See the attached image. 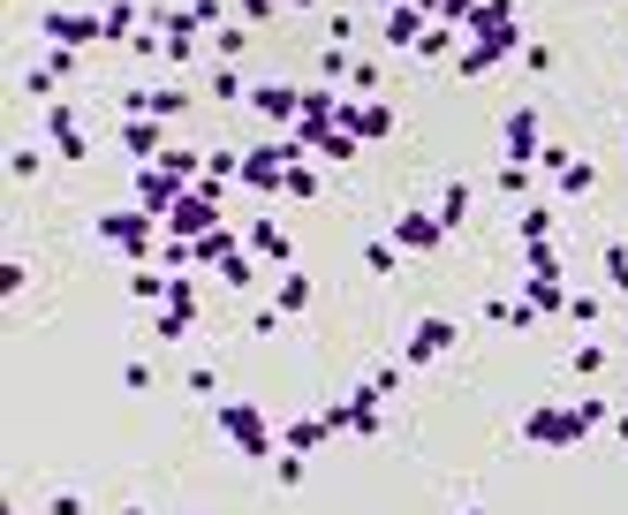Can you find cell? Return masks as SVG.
<instances>
[{
    "instance_id": "52a82bcc",
    "label": "cell",
    "mask_w": 628,
    "mask_h": 515,
    "mask_svg": "<svg viewBox=\"0 0 628 515\" xmlns=\"http://www.w3.org/2000/svg\"><path fill=\"white\" fill-rule=\"evenodd\" d=\"M455 342H463L455 319H417V327H409V348H402V364H440Z\"/></svg>"
},
{
    "instance_id": "ee69618b",
    "label": "cell",
    "mask_w": 628,
    "mask_h": 515,
    "mask_svg": "<svg viewBox=\"0 0 628 515\" xmlns=\"http://www.w3.org/2000/svg\"><path fill=\"white\" fill-rule=\"evenodd\" d=\"M606 281L628 296V243H606Z\"/></svg>"
},
{
    "instance_id": "d6a6232c",
    "label": "cell",
    "mask_w": 628,
    "mask_h": 515,
    "mask_svg": "<svg viewBox=\"0 0 628 515\" xmlns=\"http://www.w3.org/2000/svg\"><path fill=\"white\" fill-rule=\"evenodd\" d=\"M243 38H250V23H220V30H212V53H220V61H235V53H243Z\"/></svg>"
},
{
    "instance_id": "484cf974",
    "label": "cell",
    "mask_w": 628,
    "mask_h": 515,
    "mask_svg": "<svg viewBox=\"0 0 628 515\" xmlns=\"http://www.w3.org/2000/svg\"><path fill=\"white\" fill-rule=\"evenodd\" d=\"M515 235L522 243H553V205H522L515 212Z\"/></svg>"
},
{
    "instance_id": "d590c367",
    "label": "cell",
    "mask_w": 628,
    "mask_h": 515,
    "mask_svg": "<svg viewBox=\"0 0 628 515\" xmlns=\"http://www.w3.org/2000/svg\"><path fill=\"white\" fill-rule=\"evenodd\" d=\"M402 379H409V364H379V371H371V379H364V387H371V394H379V402H386V394H394V387H402Z\"/></svg>"
},
{
    "instance_id": "db71d44e",
    "label": "cell",
    "mask_w": 628,
    "mask_h": 515,
    "mask_svg": "<svg viewBox=\"0 0 628 515\" xmlns=\"http://www.w3.org/2000/svg\"><path fill=\"white\" fill-rule=\"evenodd\" d=\"M122 515H145V508H122Z\"/></svg>"
},
{
    "instance_id": "30bf717a",
    "label": "cell",
    "mask_w": 628,
    "mask_h": 515,
    "mask_svg": "<svg viewBox=\"0 0 628 515\" xmlns=\"http://www.w3.org/2000/svg\"><path fill=\"white\" fill-rule=\"evenodd\" d=\"M500 145H507V160H515V168H538V152H545V137H538V114H530V107H515V114L500 122Z\"/></svg>"
},
{
    "instance_id": "4316f807",
    "label": "cell",
    "mask_w": 628,
    "mask_h": 515,
    "mask_svg": "<svg viewBox=\"0 0 628 515\" xmlns=\"http://www.w3.org/2000/svg\"><path fill=\"white\" fill-rule=\"evenodd\" d=\"M243 243H250L258 258H288V235H281L273 220H250V228H243Z\"/></svg>"
},
{
    "instance_id": "f5cc1de1",
    "label": "cell",
    "mask_w": 628,
    "mask_h": 515,
    "mask_svg": "<svg viewBox=\"0 0 628 515\" xmlns=\"http://www.w3.org/2000/svg\"><path fill=\"white\" fill-rule=\"evenodd\" d=\"M288 8H311V0H288Z\"/></svg>"
},
{
    "instance_id": "44dd1931",
    "label": "cell",
    "mask_w": 628,
    "mask_h": 515,
    "mask_svg": "<svg viewBox=\"0 0 628 515\" xmlns=\"http://www.w3.org/2000/svg\"><path fill=\"white\" fill-rule=\"evenodd\" d=\"M167 289H174L167 266H130V296H137V304H167Z\"/></svg>"
},
{
    "instance_id": "f546056e",
    "label": "cell",
    "mask_w": 628,
    "mask_h": 515,
    "mask_svg": "<svg viewBox=\"0 0 628 515\" xmlns=\"http://www.w3.org/2000/svg\"><path fill=\"white\" fill-rule=\"evenodd\" d=\"M356 152H364V137H348V130H325L318 137V160H333V168H348Z\"/></svg>"
},
{
    "instance_id": "681fc988",
    "label": "cell",
    "mask_w": 628,
    "mask_h": 515,
    "mask_svg": "<svg viewBox=\"0 0 628 515\" xmlns=\"http://www.w3.org/2000/svg\"><path fill=\"white\" fill-rule=\"evenodd\" d=\"M568 160H576V152H568V145H545V152H538V168L553 174V182H561V168H568Z\"/></svg>"
},
{
    "instance_id": "11a10c76",
    "label": "cell",
    "mask_w": 628,
    "mask_h": 515,
    "mask_svg": "<svg viewBox=\"0 0 628 515\" xmlns=\"http://www.w3.org/2000/svg\"><path fill=\"white\" fill-rule=\"evenodd\" d=\"M463 515H484V508H463Z\"/></svg>"
},
{
    "instance_id": "d4e9b609",
    "label": "cell",
    "mask_w": 628,
    "mask_h": 515,
    "mask_svg": "<svg viewBox=\"0 0 628 515\" xmlns=\"http://www.w3.org/2000/svg\"><path fill=\"white\" fill-rule=\"evenodd\" d=\"M69 137H84V122H76L69 99H53V107H46V145H69Z\"/></svg>"
},
{
    "instance_id": "9c48e42d",
    "label": "cell",
    "mask_w": 628,
    "mask_h": 515,
    "mask_svg": "<svg viewBox=\"0 0 628 515\" xmlns=\"http://www.w3.org/2000/svg\"><path fill=\"white\" fill-rule=\"evenodd\" d=\"M38 30H46V46H99V38H107V23H99V15H69V8L38 15Z\"/></svg>"
},
{
    "instance_id": "603a6c76",
    "label": "cell",
    "mask_w": 628,
    "mask_h": 515,
    "mask_svg": "<svg viewBox=\"0 0 628 515\" xmlns=\"http://www.w3.org/2000/svg\"><path fill=\"white\" fill-rule=\"evenodd\" d=\"M235 250H243V235H235V228H212V235H197V266H227Z\"/></svg>"
},
{
    "instance_id": "5bb4252c",
    "label": "cell",
    "mask_w": 628,
    "mask_h": 515,
    "mask_svg": "<svg viewBox=\"0 0 628 515\" xmlns=\"http://www.w3.org/2000/svg\"><path fill=\"white\" fill-rule=\"evenodd\" d=\"M432 30V15L417 8V0H402V8H386V46H409L417 53V38Z\"/></svg>"
},
{
    "instance_id": "8d00e7d4",
    "label": "cell",
    "mask_w": 628,
    "mask_h": 515,
    "mask_svg": "<svg viewBox=\"0 0 628 515\" xmlns=\"http://www.w3.org/2000/svg\"><path fill=\"white\" fill-rule=\"evenodd\" d=\"M182 15H189V23H197V30H220V23H227V8H220V0H189V8H182Z\"/></svg>"
},
{
    "instance_id": "7bdbcfd3",
    "label": "cell",
    "mask_w": 628,
    "mask_h": 515,
    "mask_svg": "<svg viewBox=\"0 0 628 515\" xmlns=\"http://www.w3.org/2000/svg\"><path fill=\"white\" fill-rule=\"evenodd\" d=\"M273 478H281V486H304V455L281 447V455H273Z\"/></svg>"
},
{
    "instance_id": "816d5d0a",
    "label": "cell",
    "mask_w": 628,
    "mask_h": 515,
    "mask_svg": "<svg viewBox=\"0 0 628 515\" xmlns=\"http://www.w3.org/2000/svg\"><path fill=\"white\" fill-rule=\"evenodd\" d=\"M273 8H281V0H243V23H266Z\"/></svg>"
},
{
    "instance_id": "7a4b0ae2",
    "label": "cell",
    "mask_w": 628,
    "mask_h": 515,
    "mask_svg": "<svg viewBox=\"0 0 628 515\" xmlns=\"http://www.w3.org/2000/svg\"><path fill=\"white\" fill-rule=\"evenodd\" d=\"M99 243H114L130 266H145V258H159V243H167V235L152 228V212H145V205H114V212H99Z\"/></svg>"
},
{
    "instance_id": "4dcf8cb0",
    "label": "cell",
    "mask_w": 628,
    "mask_h": 515,
    "mask_svg": "<svg viewBox=\"0 0 628 515\" xmlns=\"http://www.w3.org/2000/svg\"><path fill=\"white\" fill-rule=\"evenodd\" d=\"M591 189H599V168H591V160H568V168H561V197H591Z\"/></svg>"
},
{
    "instance_id": "7402d4cb",
    "label": "cell",
    "mask_w": 628,
    "mask_h": 515,
    "mask_svg": "<svg viewBox=\"0 0 628 515\" xmlns=\"http://www.w3.org/2000/svg\"><path fill=\"white\" fill-rule=\"evenodd\" d=\"M159 168H167V174H182V182H205V152H197V145H182V137H174V145H167V152H159Z\"/></svg>"
},
{
    "instance_id": "ba28073f",
    "label": "cell",
    "mask_w": 628,
    "mask_h": 515,
    "mask_svg": "<svg viewBox=\"0 0 628 515\" xmlns=\"http://www.w3.org/2000/svg\"><path fill=\"white\" fill-rule=\"evenodd\" d=\"M182 189H189V182H182V174H167L159 160H152V168H137V205H145L152 220H167V212L182 205Z\"/></svg>"
},
{
    "instance_id": "1f68e13d",
    "label": "cell",
    "mask_w": 628,
    "mask_h": 515,
    "mask_svg": "<svg viewBox=\"0 0 628 515\" xmlns=\"http://www.w3.org/2000/svg\"><path fill=\"white\" fill-rule=\"evenodd\" d=\"M522 266L545 273V281H561V250H553V243H522Z\"/></svg>"
},
{
    "instance_id": "7dc6e473",
    "label": "cell",
    "mask_w": 628,
    "mask_h": 515,
    "mask_svg": "<svg viewBox=\"0 0 628 515\" xmlns=\"http://www.w3.org/2000/svg\"><path fill=\"white\" fill-rule=\"evenodd\" d=\"M23 281H30V266H23V258H8V266H0V296H23Z\"/></svg>"
},
{
    "instance_id": "d6986e66",
    "label": "cell",
    "mask_w": 628,
    "mask_h": 515,
    "mask_svg": "<svg viewBox=\"0 0 628 515\" xmlns=\"http://www.w3.org/2000/svg\"><path fill=\"white\" fill-rule=\"evenodd\" d=\"M311 273H296V266H288V273H281V289H273V304H281V311H288V319H304V311H311Z\"/></svg>"
},
{
    "instance_id": "e575fe53",
    "label": "cell",
    "mask_w": 628,
    "mask_h": 515,
    "mask_svg": "<svg viewBox=\"0 0 628 515\" xmlns=\"http://www.w3.org/2000/svg\"><path fill=\"white\" fill-rule=\"evenodd\" d=\"M243 250H250V243H243ZM243 250H235V258H227V266H220V281H227V289H250V281H258V266H250V258H243Z\"/></svg>"
},
{
    "instance_id": "f907efd6",
    "label": "cell",
    "mask_w": 628,
    "mask_h": 515,
    "mask_svg": "<svg viewBox=\"0 0 628 515\" xmlns=\"http://www.w3.org/2000/svg\"><path fill=\"white\" fill-rule=\"evenodd\" d=\"M576 371H583V379H591V371H606V348L583 342V348H576Z\"/></svg>"
},
{
    "instance_id": "9a60e30c",
    "label": "cell",
    "mask_w": 628,
    "mask_h": 515,
    "mask_svg": "<svg viewBox=\"0 0 628 515\" xmlns=\"http://www.w3.org/2000/svg\"><path fill=\"white\" fill-rule=\"evenodd\" d=\"M379 432H386V409H379L371 387H356L348 394V440H379Z\"/></svg>"
},
{
    "instance_id": "5b68a950",
    "label": "cell",
    "mask_w": 628,
    "mask_h": 515,
    "mask_svg": "<svg viewBox=\"0 0 628 515\" xmlns=\"http://www.w3.org/2000/svg\"><path fill=\"white\" fill-rule=\"evenodd\" d=\"M583 432H591V425L576 417V402H568V409H561V402H538V409L522 417V440H530V447H576Z\"/></svg>"
},
{
    "instance_id": "b9f144b4",
    "label": "cell",
    "mask_w": 628,
    "mask_h": 515,
    "mask_svg": "<svg viewBox=\"0 0 628 515\" xmlns=\"http://www.w3.org/2000/svg\"><path fill=\"white\" fill-rule=\"evenodd\" d=\"M182 387H189V394H220V371H212V364H189Z\"/></svg>"
},
{
    "instance_id": "2e32d148",
    "label": "cell",
    "mask_w": 628,
    "mask_h": 515,
    "mask_svg": "<svg viewBox=\"0 0 628 515\" xmlns=\"http://www.w3.org/2000/svg\"><path fill=\"white\" fill-rule=\"evenodd\" d=\"M145 15H152L145 0H107V8H99V23H107V46L137 38V30H145Z\"/></svg>"
},
{
    "instance_id": "c3c4849f",
    "label": "cell",
    "mask_w": 628,
    "mask_h": 515,
    "mask_svg": "<svg viewBox=\"0 0 628 515\" xmlns=\"http://www.w3.org/2000/svg\"><path fill=\"white\" fill-rule=\"evenodd\" d=\"M576 417H583V425H591V432H599V425H606V417H614V409H606V394H583V402H576Z\"/></svg>"
},
{
    "instance_id": "8fae6325",
    "label": "cell",
    "mask_w": 628,
    "mask_h": 515,
    "mask_svg": "<svg viewBox=\"0 0 628 515\" xmlns=\"http://www.w3.org/2000/svg\"><path fill=\"white\" fill-rule=\"evenodd\" d=\"M167 145H174V137H167V122H152V114H130V122H122V152H130L137 168H152Z\"/></svg>"
},
{
    "instance_id": "e0dca14e",
    "label": "cell",
    "mask_w": 628,
    "mask_h": 515,
    "mask_svg": "<svg viewBox=\"0 0 628 515\" xmlns=\"http://www.w3.org/2000/svg\"><path fill=\"white\" fill-rule=\"evenodd\" d=\"M522 304H530L538 319H568V289H561V281H545V273H530V281H522Z\"/></svg>"
},
{
    "instance_id": "f1b7e54d",
    "label": "cell",
    "mask_w": 628,
    "mask_h": 515,
    "mask_svg": "<svg viewBox=\"0 0 628 515\" xmlns=\"http://www.w3.org/2000/svg\"><path fill=\"white\" fill-rule=\"evenodd\" d=\"M212 99H220V107H243V99H250V84L235 76V61H220V69H212Z\"/></svg>"
},
{
    "instance_id": "277c9868",
    "label": "cell",
    "mask_w": 628,
    "mask_h": 515,
    "mask_svg": "<svg viewBox=\"0 0 628 515\" xmlns=\"http://www.w3.org/2000/svg\"><path fill=\"white\" fill-rule=\"evenodd\" d=\"M212 228H220V182L205 174V182H189V189H182V205L167 212V235L197 243V235H212Z\"/></svg>"
},
{
    "instance_id": "f6af8a7d",
    "label": "cell",
    "mask_w": 628,
    "mask_h": 515,
    "mask_svg": "<svg viewBox=\"0 0 628 515\" xmlns=\"http://www.w3.org/2000/svg\"><path fill=\"white\" fill-rule=\"evenodd\" d=\"M500 197H530V168L507 160V168H500Z\"/></svg>"
},
{
    "instance_id": "7c38bea8",
    "label": "cell",
    "mask_w": 628,
    "mask_h": 515,
    "mask_svg": "<svg viewBox=\"0 0 628 515\" xmlns=\"http://www.w3.org/2000/svg\"><path fill=\"white\" fill-rule=\"evenodd\" d=\"M341 130H348V137H364V145H379V137H394V107H386V99L341 107Z\"/></svg>"
},
{
    "instance_id": "74e56055",
    "label": "cell",
    "mask_w": 628,
    "mask_h": 515,
    "mask_svg": "<svg viewBox=\"0 0 628 515\" xmlns=\"http://www.w3.org/2000/svg\"><path fill=\"white\" fill-rule=\"evenodd\" d=\"M281 197H304V205L318 197V168H311V160H304V168H288V189H281Z\"/></svg>"
},
{
    "instance_id": "ab89813d",
    "label": "cell",
    "mask_w": 628,
    "mask_h": 515,
    "mask_svg": "<svg viewBox=\"0 0 628 515\" xmlns=\"http://www.w3.org/2000/svg\"><path fill=\"white\" fill-rule=\"evenodd\" d=\"M38 168H46V160H38V145H15V152H8V174H15V182H30Z\"/></svg>"
},
{
    "instance_id": "ffe728a7",
    "label": "cell",
    "mask_w": 628,
    "mask_h": 515,
    "mask_svg": "<svg viewBox=\"0 0 628 515\" xmlns=\"http://www.w3.org/2000/svg\"><path fill=\"white\" fill-rule=\"evenodd\" d=\"M470 205H477V189H470V182H447V189H440V197H432V212H440V220H447V235H455V228H463V220H470Z\"/></svg>"
},
{
    "instance_id": "f35d334b",
    "label": "cell",
    "mask_w": 628,
    "mask_h": 515,
    "mask_svg": "<svg viewBox=\"0 0 628 515\" xmlns=\"http://www.w3.org/2000/svg\"><path fill=\"white\" fill-rule=\"evenodd\" d=\"M122 387H130V394H145V387H159V371L145 364V356H130V364H122Z\"/></svg>"
},
{
    "instance_id": "cb8c5ba5",
    "label": "cell",
    "mask_w": 628,
    "mask_h": 515,
    "mask_svg": "<svg viewBox=\"0 0 628 515\" xmlns=\"http://www.w3.org/2000/svg\"><path fill=\"white\" fill-rule=\"evenodd\" d=\"M402 258H409V250H402L394 235H379V243H364V266H371L379 281H394V273H402Z\"/></svg>"
},
{
    "instance_id": "ac0fdd59",
    "label": "cell",
    "mask_w": 628,
    "mask_h": 515,
    "mask_svg": "<svg viewBox=\"0 0 628 515\" xmlns=\"http://www.w3.org/2000/svg\"><path fill=\"white\" fill-rule=\"evenodd\" d=\"M333 440V425L325 417H296V425H281V447H296V455H318Z\"/></svg>"
},
{
    "instance_id": "8992f818",
    "label": "cell",
    "mask_w": 628,
    "mask_h": 515,
    "mask_svg": "<svg viewBox=\"0 0 628 515\" xmlns=\"http://www.w3.org/2000/svg\"><path fill=\"white\" fill-rule=\"evenodd\" d=\"M394 243H402L409 258H432V250L447 243V220H440L432 205H402V212H394Z\"/></svg>"
},
{
    "instance_id": "83f0119b",
    "label": "cell",
    "mask_w": 628,
    "mask_h": 515,
    "mask_svg": "<svg viewBox=\"0 0 628 515\" xmlns=\"http://www.w3.org/2000/svg\"><path fill=\"white\" fill-rule=\"evenodd\" d=\"M455 38H463V23H432V30L417 38V53H424V61H447V53H455Z\"/></svg>"
},
{
    "instance_id": "60d3db41",
    "label": "cell",
    "mask_w": 628,
    "mask_h": 515,
    "mask_svg": "<svg viewBox=\"0 0 628 515\" xmlns=\"http://www.w3.org/2000/svg\"><path fill=\"white\" fill-rule=\"evenodd\" d=\"M281 327H288V311H281V304H266V311H258V319H250V334H258V342H273V334H281Z\"/></svg>"
},
{
    "instance_id": "3957f363",
    "label": "cell",
    "mask_w": 628,
    "mask_h": 515,
    "mask_svg": "<svg viewBox=\"0 0 628 515\" xmlns=\"http://www.w3.org/2000/svg\"><path fill=\"white\" fill-rule=\"evenodd\" d=\"M463 30H470L477 46H492L500 61H507V53H522V23H515V0H477L470 15H463Z\"/></svg>"
},
{
    "instance_id": "6da1fadb",
    "label": "cell",
    "mask_w": 628,
    "mask_h": 515,
    "mask_svg": "<svg viewBox=\"0 0 628 515\" xmlns=\"http://www.w3.org/2000/svg\"><path fill=\"white\" fill-rule=\"evenodd\" d=\"M220 432H227V447L250 455V463H273V455H281V432H273V417H266L258 402H220Z\"/></svg>"
},
{
    "instance_id": "836d02e7",
    "label": "cell",
    "mask_w": 628,
    "mask_h": 515,
    "mask_svg": "<svg viewBox=\"0 0 628 515\" xmlns=\"http://www.w3.org/2000/svg\"><path fill=\"white\" fill-rule=\"evenodd\" d=\"M23 91H30V99H46V107H53V91H61V76H53V69H46V61H38V69H30V76H23Z\"/></svg>"
},
{
    "instance_id": "bcb514c9",
    "label": "cell",
    "mask_w": 628,
    "mask_h": 515,
    "mask_svg": "<svg viewBox=\"0 0 628 515\" xmlns=\"http://www.w3.org/2000/svg\"><path fill=\"white\" fill-rule=\"evenodd\" d=\"M91 508V501H84V493H76V486H61V493H53V501H46V515H84Z\"/></svg>"
},
{
    "instance_id": "9f6ffc18",
    "label": "cell",
    "mask_w": 628,
    "mask_h": 515,
    "mask_svg": "<svg viewBox=\"0 0 628 515\" xmlns=\"http://www.w3.org/2000/svg\"><path fill=\"white\" fill-rule=\"evenodd\" d=\"M621 348H628V334H621Z\"/></svg>"
},
{
    "instance_id": "4fadbf2b",
    "label": "cell",
    "mask_w": 628,
    "mask_h": 515,
    "mask_svg": "<svg viewBox=\"0 0 628 515\" xmlns=\"http://www.w3.org/2000/svg\"><path fill=\"white\" fill-rule=\"evenodd\" d=\"M250 107L266 122H296L304 114V84H250Z\"/></svg>"
}]
</instances>
